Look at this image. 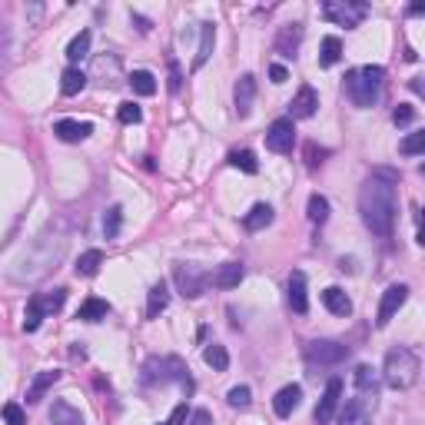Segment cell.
Masks as SVG:
<instances>
[{"instance_id": "cell-1", "label": "cell", "mask_w": 425, "mask_h": 425, "mask_svg": "<svg viewBox=\"0 0 425 425\" xmlns=\"http://www.w3.org/2000/svg\"><path fill=\"white\" fill-rule=\"evenodd\" d=\"M359 213L362 223L375 236H392L395 226V176L392 173H375L366 180L359 190Z\"/></svg>"}, {"instance_id": "cell-2", "label": "cell", "mask_w": 425, "mask_h": 425, "mask_svg": "<svg viewBox=\"0 0 425 425\" xmlns=\"http://www.w3.org/2000/svg\"><path fill=\"white\" fill-rule=\"evenodd\" d=\"M66 250V240L64 236H40L37 240V246H33L27 256H23L21 262H17V269H13V279L17 283H33V279H40V276L54 266V262H60V256H64Z\"/></svg>"}, {"instance_id": "cell-3", "label": "cell", "mask_w": 425, "mask_h": 425, "mask_svg": "<svg viewBox=\"0 0 425 425\" xmlns=\"http://www.w3.org/2000/svg\"><path fill=\"white\" fill-rule=\"evenodd\" d=\"M419 372H422V362H419V352L409 349V346H392L385 352V366H382V382L395 389V392H405L419 382Z\"/></svg>"}, {"instance_id": "cell-4", "label": "cell", "mask_w": 425, "mask_h": 425, "mask_svg": "<svg viewBox=\"0 0 425 425\" xmlns=\"http://www.w3.org/2000/svg\"><path fill=\"white\" fill-rule=\"evenodd\" d=\"M382 83H385V70L382 66H359V70H349L346 74V93L359 110L375 107V100L382 93Z\"/></svg>"}, {"instance_id": "cell-5", "label": "cell", "mask_w": 425, "mask_h": 425, "mask_svg": "<svg viewBox=\"0 0 425 425\" xmlns=\"http://www.w3.org/2000/svg\"><path fill=\"white\" fill-rule=\"evenodd\" d=\"M322 17L332 21L336 27H359L366 17H369V4H362V0H326L322 4Z\"/></svg>"}, {"instance_id": "cell-6", "label": "cell", "mask_w": 425, "mask_h": 425, "mask_svg": "<svg viewBox=\"0 0 425 425\" xmlns=\"http://www.w3.org/2000/svg\"><path fill=\"white\" fill-rule=\"evenodd\" d=\"M305 359L313 366H339L349 359V346H342L336 339H313L305 346Z\"/></svg>"}, {"instance_id": "cell-7", "label": "cell", "mask_w": 425, "mask_h": 425, "mask_svg": "<svg viewBox=\"0 0 425 425\" xmlns=\"http://www.w3.org/2000/svg\"><path fill=\"white\" fill-rule=\"evenodd\" d=\"M173 283L186 299H197V296H203V289H206V273H203V266H197V262H176Z\"/></svg>"}, {"instance_id": "cell-8", "label": "cell", "mask_w": 425, "mask_h": 425, "mask_svg": "<svg viewBox=\"0 0 425 425\" xmlns=\"http://www.w3.org/2000/svg\"><path fill=\"white\" fill-rule=\"evenodd\" d=\"M375 402H379V395L375 392H356L349 402H346L339 422L342 425H369L372 415H375Z\"/></svg>"}, {"instance_id": "cell-9", "label": "cell", "mask_w": 425, "mask_h": 425, "mask_svg": "<svg viewBox=\"0 0 425 425\" xmlns=\"http://www.w3.org/2000/svg\"><path fill=\"white\" fill-rule=\"evenodd\" d=\"M405 299H409V286L405 283H395V286H389L385 293H382V303H379V313H375V326L379 329H385L389 322L395 319V313L405 305Z\"/></svg>"}, {"instance_id": "cell-10", "label": "cell", "mask_w": 425, "mask_h": 425, "mask_svg": "<svg viewBox=\"0 0 425 425\" xmlns=\"http://www.w3.org/2000/svg\"><path fill=\"white\" fill-rule=\"evenodd\" d=\"M296 143V123L289 117L283 120H273L269 123V130H266V146L273 153H289Z\"/></svg>"}, {"instance_id": "cell-11", "label": "cell", "mask_w": 425, "mask_h": 425, "mask_svg": "<svg viewBox=\"0 0 425 425\" xmlns=\"http://www.w3.org/2000/svg\"><path fill=\"white\" fill-rule=\"evenodd\" d=\"M339 399H342V379L332 375V379L326 382V392H322V399H319L316 412H313L316 425H329V422H332V415H336V409H339Z\"/></svg>"}, {"instance_id": "cell-12", "label": "cell", "mask_w": 425, "mask_h": 425, "mask_svg": "<svg viewBox=\"0 0 425 425\" xmlns=\"http://www.w3.org/2000/svg\"><path fill=\"white\" fill-rule=\"evenodd\" d=\"M316 110H319V93L305 83V87H299L293 103H289V120H309V117H316Z\"/></svg>"}, {"instance_id": "cell-13", "label": "cell", "mask_w": 425, "mask_h": 425, "mask_svg": "<svg viewBox=\"0 0 425 425\" xmlns=\"http://www.w3.org/2000/svg\"><path fill=\"white\" fill-rule=\"evenodd\" d=\"M233 100H236V113L240 117H250L252 110V100H256V76L252 74H243L233 87Z\"/></svg>"}, {"instance_id": "cell-14", "label": "cell", "mask_w": 425, "mask_h": 425, "mask_svg": "<svg viewBox=\"0 0 425 425\" xmlns=\"http://www.w3.org/2000/svg\"><path fill=\"white\" fill-rule=\"evenodd\" d=\"M90 133H93V123H87V120H57L54 123V136L64 143H80V140H87Z\"/></svg>"}, {"instance_id": "cell-15", "label": "cell", "mask_w": 425, "mask_h": 425, "mask_svg": "<svg viewBox=\"0 0 425 425\" xmlns=\"http://www.w3.org/2000/svg\"><path fill=\"white\" fill-rule=\"evenodd\" d=\"M299 402H303V389H299V385H283L273 399V412L279 415V419H289V415L299 409Z\"/></svg>"}, {"instance_id": "cell-16", "label": "cell", "mask_w": 425, "mask_h": 425, "mask_svg": "<svg viewBox=\"0 0 425 425\" xmlns=\"http://www.w3.org/2000/svg\"><path fill=\"white\" fill-rule=\"evenodd\" d=\"M299 44H303V23H286V27H279V33H276V50H279V54L296 57Z\"/></svg>"}, {"instance_id": "cell-17", "label": "cell", "mask_w": 425, "mask_h": 425, "mask_svg": "<svg viewBox=\"0 0 425 425\" xmlns=\"http://www.w3.org/2000/svg\"><path fill=\"white\" fill-rule=\"evenodd\" d=\"M289 305H293V313H299V316H305V313H309L305 273H299V269H293V276H289Z\"/></svg>"}, {"instance_id": "cell-18", "label": "cell", "mask_w": 425, "mask_h": 425, "mask_svg": "<svg viewBox=\"0 0 425 425\" xmlns=\"http://www.w3.org/2000/svg\"><path fill=\"white\" fill-rule=\"evenodd\" d=\"M57 382H60V372H57V369L37 372V375H33V382H30V389H27V402H30V405L40 402V399H44V395L54 389Z\"/></svg>"}, {"instance_id": "cell-19", "label": "cell", "mask_w": 425, "mask_h": 425, "mask_svg": "<svg viewBox=\"0 0 425 425\" xmlns=\"http://www.w3.org/2000/svg\"><path fill=\"white\" fill-rule=\"evenodd\" d=\"M213 44H216V23H199V47H197V57H193V70L206 66L209 54H213Z\"/></svg>"}, {"instance_id": "cell-20", "label": "cell", "mask_w": 425, "mask_h": 425, "mask_svg": "<svg viewBox=\"0 0 425 425\" xmlns=\"http://www.w3.org/2000/svg\"><path fill=\"white\" fill-rule=\"evenodd\" d=\"M47 415H50V422L54 425H83L80 409H74L66 399H54V405H50V412Z\"/></svg>"}, {"instance_id": "cell-21", "label": "cell", "mask_w": 425, "mask_h": 425, "mask_svg": "<svg viewBox=\"0 0 425 425\" xmlns=\"http://www.w3.org/2000/svg\"><path fill=\"white\" fill-rule=\"evenodd\" d=\"M243 276H246V269H243L240 262H226V266H219L216 269L213 286H216V289H236V286L243 283Z\"/></svg>"}, {"instance_id": "cell-22", "label": "cell", "mask_w": 425, "mask_h": 425, "mask_svg": "<svg viewBox=\"0 0 425 425\" xmlns=\"http://www.w3.org/2000/svg\"><path fill=\"white\" fill-rule=\"evenodd\" d=\"M273 206H269V203H256V206L250 209V213H246V216H243V226L250 229V233H260V229H266L269 226V223H273Z\"/></svg>"}, {"instance_id": "cell-23", "label": "cell", "mask_w": 425, "mask_h": 425, "mask_svg": "<svg viewBox=\"0 0 425 425\" xmlns=\"http://www.w3.org/2000/svg\"><path fill=\"white\" fill-rule=\"evenodd\" d=\"M322 305H326L332 316H349L352 313V303H349V296L342 293L339 286H329L326 293H322Z\"/></svg>"}, {"instance_id": "cell-24", "label": "cell", "mask_w": 425, "mask_h": 425, "mask_svg": "<svg viewBox=\"0 0 425 425\" xmlns=\"http://www.w3.org/2000/svg\"><path fill=\"white\" fill-rule=\"evenodd\" d=\"M110 316V303L107 299H100V296H90L87 303L76 309V319H83V322H100V319Z\"/></svg>"}, {"instance_id": "cell-25", "label": "cell", "mask_w": 425, "mask_h": 425, "mask_svg": "<svg viewBox=\"0 0 425 425\" xmlns=\"http://www.w3.org/2000/svg\"><path fill=\"white\" fill-rule=\"evenodd\" d=\"M83 87H87V74L80 66H66L64 74H60V93L64 97H76Z\"/></svg>"}, {"instance_id": "cell-26", "label": "cell", "mask_w": 425, "mask_h": 425, "mask_svg": "<svg viewBox=\"0 0 425 425\" xmlns=\"http://www.w3.org/2000/svg\"><path fill=\"white\" fill-rule=\"evenodd\" d=\"M166 305H170V289H166V283L150 286V296H146V319H156Z\"/></svg>"}, {"instance_id": "cell-27", "label": "cell", "mask_w": 425, "mask_h": 425, "mask_svg": "<svg viewBox=\"0 0 425 425\" xmlns=\"http://www.w3.org/2000/svg\"><path fill=\"white\" fill-rule=\"evenodd\" d=\"M127 83H130V90L136 97H153V93H156V76H153L150 70H133V74L127 76Z\"/></svg>"}, {"instance_id": "cell-28", "label": "cell", "mask_w": 425, "mask_h": 425, "mask_svg": "<svg viewBox=\"0 0 425 425\" xmlns=\"http://www.w3.org/2000/svg\"><path fill=\"white\" fill-rule=\"evenodd\" d=\"M100 266H103V252H100V250H87V252H80V260H76V266H74V273L83 276V279H90V276L100 273Z\"/></svg>"}, {"instance_id": "cell-29", "label": "cell", "mask_w": 425, "mask_h": 425, "mask_svg": "<svg viewBox=\"0 0 425 425\" xmlns=\"http://www.w3.org/2000/svg\"><path fill=\"white\" fill-rule=\"evenodd\" d=\"M352 382H356V392H375L379 395V372L372 369V366H356Z\"/></svg>"}, {"instance_id": "cell-30", "label": "cell", "mask_w": 425, "mask_h": 425, "mask_svg": "<svg viewBox=\"0 0 425 425\" xmlns=\"http://www.w3.org/2000/svg\"><path fill=\"white\" fill-rule=\"evenodd\" d=\"M90 40H93L90 30H80L74 40H70V47H66V60H70V66H76L80 60H87L90 57Z\"/></svg>"}, {"instance_id": "cell-31", "label": "cell", "mask_w": 425, "mask_h": 425, "mask_svg": "<svg viewBox=\"0 0 425 425\" xmlns=\"http://www.w3.org/2000/svg\"><path fill=\"white\" fill-rule=\"evenodd\" d=\"M33 299H37V305H40V313H44V316H54V313H60V309H64L66 289H54V293H37Z\"/></svg>"}, {"instance_id": "cell-32", "label": "cell", "mask_w": 425, "mask_h": 425, "mask_svg": "<svg viewBox=\"0 0 425 425\" xmlns=\"http://www.w3.org/2000/svg\"><path fill=\"white\" fill-rule=\"evenodd\" d=\"M203 359H206V366L213 372L229 369V352H226V346H219V342H209L206 349H203Z\"/></svg>"}, {"instance_id": "cell-33", "label": "cell", "mask_w": 425, "mask_h": 425, "mask_svg": "<svg viewBox=\"0 0 425 425\" xmlns=\"http://www.w3.org/2000/svg\"><path fill=\"white\" fill-rule=\"evenodd\" d=\"M339 57H342V40L339 37H326L322 50H319V66H336Z\"/></svg>"}, {"instance_id": "cell-34", "label": "cell", "mask_w": 425, "mask_h": 425, "mask_svg": "<svg viewBox=\"0 0 425 425\" xmlns=\"http://www.w3.org/2000/svg\"><path fill=\"white\" fill-rule=\"evenodd\" d=\"M226 160H229V166H236V170H243V173H256V170H260L256 153H252V150H233Z\"/></svg>"}, {"instance_id": "cell-35", "label": "cell", "mask_w": 425, "mask_h": 425, "mask_svg": "<svg viewBox=\"0 0 425 425\" xmlns=\"http://www.w3.org/2000/svg\"><path fill=\"white\" fill-rule=\"evenodd\" d=\"M120 226H123V206H110L107 216H103V236H107V240H117V236H120Z\"/></svg>"}, {"instance_id": "cell-36", "label": "cell", "mask_w": 425, "mask_h": 425, "mask_svg": "<svg viewBox=\"0 0 425 425\" xmlns=\"http://www.w3.org/2000/svg\"><path fill=\"white\" fill-rule=\"evenodd\" d=\"M326 219H329V199L319 197V193H313V197H309V223L322 226Z\"/></svg>"}, {"instance_id": "cell-37", "label": "cell", "mask_w": 425, "mask_h": 425, "mask_svg": "<svg viewBox=\"0 0 425 425\" xmlns=\"http://www.w3.org/2000/svg\"><path fill=\"white\" fill-rule=\"evenodd\" d=\"M422 150H425V133H422V130L409 133V136L399 143V153H405V156H419Z\"/></svg>"}, {"instance_id": "cell-38", "label": "cell", "mask_w": 425, "mask_h": 425, "mask_svg": "<svg viewBox=\"0 0 425 425\" xmlns=\"http://www.w3.org/2000/svg\"><path fill=\"white\" fill-rule=\"evenodd\" d=\"M250 399H252V392H250V385H233L226 392V402L233 405V409H250Z\"/></svg>"}, {"instance_id": "cell-39", "label": "cell", "mask_w": 425, "mask_h": 425, "mask_svg": "<svg viewBox=\"0 0 425 425\" xmlns=\"http://www.w3.org/2000/svg\"><path fill=\"white\" fill-rule=\"evenodd\" d=\"M117 117H120V123H140L143 120V110L133 103V100H127V103H120V110H117Z\"/></svg>"}, {"instance_id": "cell-40", "label": "cell", "mask_w": 425, "mask_h": 425, "mask_svg": "<svg viewBox=\"0 0 425 425\" xmlns=\"http://www.w3.org/2000/svg\"><path fill=\"white\" fill-rule=\"evenodd\" d=\"M415 120V107H409V103H399L392 113V123L395 127H409V123Z\"/></svg>"}, {"instance_id": "cell-41", "label": "cell", "mask_w": 425, "mask_h": 425, "mask_svg": "<svg viewBox=\"0 0 425 425\" xmlns=\"http://www.w3.org/2000/svg\"><path fill=\"white\" fill-rule=\"evenodd\" d=\"M4 419H7V425H27V415H23V409L17 402L4 405Z\"/></svg>"}, {"instance_id": "cell-42", "label": "cell", "mask_w": 425, "mask_h": 425, "mask_svg": "<svg viewBox=\"0 0 425 425\" xmlns=\"http://www.w3.org/2000/svg\"><path fill=\"white\" fill-rule=\"evenodd\" d=\"M180 87H183V74H180V64L170 57V93H180Z\"/></svg>"}, {"instance_id": "cell-43", "label": "cell", "mask_w": 425, "mask_h": 425, "mask_svg": "<svg viewBox=\"0 0 425 425\" xmlns=\"http://www.w3.org/2000/svg\"><path fill=\"white\" fill-rule=\"evenodd\" d=\"M305 156H309L305 163H309L313 170H316V166L322 163V156H329V150H319V153H316V143H309V146H305Z\"/></svg>"}, {"instance_id": "cell-44", "label": "cell", "mask_w": 425, "mask_h": 425, "mask_svg": "<svg viewBox=\"0 0 425 425\" xmlns=\"http://www.w3.org/2000/svg\"><path fill=\"white\" fill-rule=\"evenodd\" d=\"M190 425H213L209 409H193V412H190Z\"/></svg>"}, {"instance_id": "cell-45", "label": "cell", "mask_w": 425, "mask_h": 425, "mask_svg": "<svg viewBox=\"0 0 425 425\" xmlns=\"http://www.w3.org/2000/svg\"><path fill=\"white\" fill-rule=\"evenodd\" d=\"M269 76H273V83H286V80H289V70H286L283 64H273L269 66Z\"/></svg>"}, {"instance_id": "cell-46", "label": "cell", "mask_w": 425, "mask_h": 425, "mask_svg": "<svg viewBox=\"0 0 425 425\" xmlns=\"http://www.w3.org/2000/svg\"><path fill=\"white\" fill-rule=\"evenodd\" d=\"M130 17H133V23H136V30H140V33H150L153 23L146 21V17H140V13H133V11H130Z\"/></svg>"}, {"instance_id": "cell-47", "label": "cell", "mask_w": 425, "mask_h": 425, "mask_svg": "<svg viewBox=\"0 0 425 425\" xmlns=\"http://www.w3.org/2000/svg\"><path fill=\"white\" fill-rule=\"evenodd\" d=\"M40 13H44V7H40V4H33V7H30V17H33V21H40Z\"/></svg>"}, {"instance_id": "cell-48", "label": "cell", "mask_w": 425, "mask_h": 425, "mask_svg": "<svg viewBox=\"0 0 425 425\" xmlns=\"http://www.w3.org/2000/svg\"><path fill=\"white\" fill-rule=\"evenodd\" d=\"M160 425H170V422H160Z\"/></svg>"}]
</instances>
